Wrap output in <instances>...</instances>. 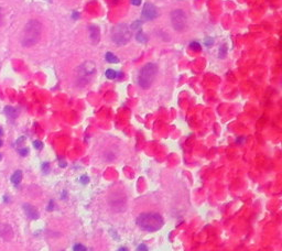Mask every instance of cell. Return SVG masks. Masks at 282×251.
I'll use <instances>...</instances> for the list:
<instances>
[{
    "label": "cell",
    "mask_w": 282,
    "mask_h": 251,
    "mask_svg": "<svg viewBox=\"0 0 282 251\" xmlns=\"http://www.w3.org/2000/svg\"><path fill=\"white\" fill-rule=\"evenodd\" d=\"M42 33V24L38 20H30L25 24L23 33H22L21 43L25 48L35 45L41 39Z\"/></svg>",
    "instance_id": "obj_1"
},
{
    "label": "cell",
    "mask_w": 282,
    "mask_h": 251,
    "mask_svg": "<svg viewBox=\"0 0 282 251\" xmlns=\"http://www.w3.org/2000/svg\"><path fill=\"white\" fill-rule=\"evenodd\" d=\"M137 225L140 229L153 233L163 226V218L158 213H143L137 218Z\"/></svg>",
    "instance_id": "obj_2"
},
{
    "label": "cell",
    "mask_w": 282,
    "mask_h": 251,
    "mask_svg": "<svg viewBox=\"0 0 282 251\" xmlns=\"http://www.w3.org/2000/svg\"><path fill=\"white\" fill-rule=\"evenodd\" d=\"M158 74V67L153 63H148L141 68L138 75V84L143 89L150 88Z\"/></svg>",
    "instance_id": "obj_3"
},
{
    "label": "cell",
    "mask_w": 282,
    "mask_h": 251,
    "mask_svg": "<svg viewBox=\"0 0 282 251\" xmlns=\"http://www.w3.org/2000/svg\"><path fill=\"white\" fill-rule=\"evenodd\" d=\"M131 39V31L127 24H118L111 29V40L117 45H124Z\"/></svg>",
    "instance_id": "obj_4"
},
{
    "label": "cell",
    "mask_w": 282,
    "mask_h": 251,
    "mask_svg": "<svg viewBox=\"0 0 282 251\" xmlns=\"http://www.w3.org/2000/svg\"><path fill=\"white\" fill-rule=\"evenodd\" d=\"M171 23L174 30L182 32L187 27V15L181 9L173 10L171 12Z\"/></svg>",
    "instance_id": "obj_5"
},
{
    "label": "cell",
    "mask_w": 282,
    "mask_h": 251,
    "mask_svg": "<svg viewBox=\"0 0 282 251\" xmlns=\"http://www.w3.org/2000/svg\"><path fill=\"white\" fill-rule=\"evenodd\" d=\"M142 17L144 20H154L158 17V9H157V7L150 2L144 3L142 9Z\"/></svg>",
    "instance_id": "obj_6"
},
{
    "label": "cell",
    "mask_w": 282,
    "mask_h": 251,
    "mask_svg": "<svg viewBox=\"0 0 282 251\" xmlns=\"http://www.w3.org/2000/svg\"><path fill=\"white\" fill-rule=\"evenodd\" d=\"M95 72V64L91 62H86L82 64L78 68V73L81 75V78H87L88 76L93 75Z\"/></svg>",
    "instance_id": "obj_7"
},
{
    "label": "cell",
    "mask_w": 282,
    "mask_h": 251,
    "mask_svg": "<svg viewBox=\"0 0 282 251\" xmlns=\"http://www.w3.org/2000/svg\"><path fill=\"white\" fill-rule=\"evenodd\" d=\"M0 236L2 237L3 239L10 240L13 237V231L12 228L10 227L8 224L0 225Z\"/></svg>",
    "instance_id": "obj_8"
},
{
    "label": "cell",
    "mask_w": 282,
    "mask_h": 251,
    "mask_svg": "<svg viewBox=\"0 0 282 251\" xmlns=\"http://www.w3.org/2000/svg\"><path fill=\"white\" fill-rule=\"evenodd\" d=\"M88 30H89V38H91V40L93 41V43H98L100 40V30L99 28L97 27V25H94V24H91V25H89V28H88Z\"/></svg>",
    "instance_id": "obj_9"
},
{
    "label": "cell",
    "mask_w": 282,
    "mask_h": 251,
    "mask_svg": "<svg viewBox=\"0 0 282 251\" xmlns=\"http://www.w3.org/2000/svg\"><path fill=\"white\" fill-rule=\"evenodd\" d=\"M23 209H25V215L31 219H38L39 218V212L34 206L30 205V204H25L23 205Z\"/></svg>",
    "instance_id": "obj_10"
},
{
    "label": "cell",
    "mask_w": 282,
    "mask_h": 251,
    "mask_svg": "<svg viewBox=\"0 0 282 251\" xmlns=\"http://www.w3.org/2000/svg\"><path fill=\"white\" fill-rule=\"evenodd\" d=\"M21 180H22V172L20 170H18V171H15L12 174V176H11V182H12L13 184L18 185L19 183L21 182Z\"/></svg>",
    "instance_id": "obj_11"
},
{
    "label": "cell",
    "mask_w": 282,
    "mask_h": 251,
    "mask_svg": "<svg viewBox=\"0 0 282 251\" xmlns=\"http://www.w3.org/2000/svg\"><path fill=\"white\" fill-rule=\"evenodd\" d=\"M5 114H6L8 117H10V118H15L17 115H18L17 110H15L13 107H10V106L5 107Z\"/></svg>",
    "instance_id": "obj_12"
},
{
    "label": "cell",
    "mask_w": 282,
    "mask_h": 251,
    "mask_svg": "<svg viewBox=\"0 0 282 251\" xmlns=\"http://www.w3.org/2000/svg\"><path fill=\"white\" fill-rule=\"evenodd\" d=\"M105 58H106V61L107 62H109V63H118L119 62L118 58L115 56L111 52H107L106 55H105Z\"/></svg>",
    "instance_id": "obj_13"
},
{
    "label": "cell",
    "mask_w": 282,
    "mask_h": 251,
    "mask_svg": "<svg viewBox=\"0 0 282 251\" xmlns=\"http://www.w3.org/2000/svg\"><path fill=\"white\" fill-rule=\"evenodd\" d=\"M105 75H106V77L108 79H115L116 77H117V72L111 70V68H109V70H107L106 72H105Z\"/></svg>",
    "instance_id": "obj_14"
},
{
    "label": "cell",
    "mask_w": 282,
    "mask_h": 251,
    "mask_svg": "<svg viewBox=\"0 0 282 251\" xmlns=\"http://www.w3.org/2000/svg\"><path fill=\"white\" fill-rule=\"evenodd\" d=\"M136 39L138 42H141V43H144L148 41V38H147L146 35H144V33L143 32H138V34L136 35Z\"/></svg>",
    "instance_id": "obj_15"
},
{
    "label": "cell",
    "mask_w": 282,
    "mask_h": 251,
    "mask_svg": "<svg viewBox=\"0 0 282 251\" xmlns=\"http://www.w3.org/2000/svg\"><path fill=\"white\" fill-rule=\"evenodd\" d=\"M226 54H227V44H223L219 48V58H224Z\"/></svg>",
    "instance_id": "obj_16"
},
{
    "label": "cell",
    "mask_w": 282,
    "mask_h": 251,
    "mask_svg": "<svg viewBox=\"0 0 282 251\" xmlns=\"http://www.w3.org/2000/svg\"><path fill=\"white\" fill-rule=\"evenodd\" d=\"M190 48H191V50H193V51L200 52L201 48H202V46H201V44L198 42H191V43H190Z\"/></svg>",
    "instance_id": "obj_17"
},
{
    "label": "cell",
    "mask_w": 282,
    "mask_h": 251,
    "mask_svg": "<svg viewBox=\"0 0 282 251\" xmlns=\"http://www.w3.org/2000/svg\"><path fill=\"white\" fill-rule=\"evenodd\" d=\"M73 251H87L85 246H83L82 243H76L73 247Z\"/></svg>",
    "instance_id": "obj_18"
},
{
    "label": "cell",
    "mask_w": 282,
    "mask_h": 251,
    "mask_svg": "<svg viewBox=\"0 0 282 251\" xmlns=\"http://www.w3.org/2000/svg\"><path fill=\"white\" fill-rule=\"evenodd\" d=\"M33 147L37 149V150H41V149L43 148V143L41 142L40 140H35V141L33 142Z\"/></svg>",
    "instance_id": "obj_19"
},
{
    "label": "cell",
    "mask_w": 282,
    "mask_h": 251,
    "mask_svg": "<svg viewBox=\"0 0 282 251\" xmlns=\"http://www.w3.org/2000/svg\"><path fill=\"white\" fill-rule=\"evenodd\" d=\"M137 251H149L148 250V247H147L144 243H141V245L138 246V248H137Z\"/></svg>",
    "instance_id": "obj_20"
},
{
    "label": "cell",
    "mask_w": 282,
    "mask_h": 251,
    "mask_svg": "<svg viewBox=\"0 0 282 251\" xmlns=\"http://www.w3.org/2000/svg\"><path fill=\"white\" fill-rule=\"evenodd\" d=\"M79 181L82 182L83 184L85 185V184H87L88 182H89V177H88L87 175H83V176H81V179H79Z\"/></svg>",
    "instance_id": "obj_21"
},
{
    "label": "cell",
    "mask_w": 282,
    "mask_h": 251,
    "mask_svg": "<svg viewBox=\"0 0 282 251\" xmlns=\"http://www.w3.org/2000/svg\"><path fill=\"white\" fill-rule=\"evenodd\" d=\"M49 170H50V164L48 163V162H45V163L42 164V171H43V172L48 173V172H49Z\"/></svg>",
    "instance_id": "obj_22"
},
{
    "label": "cell",
    "mask_w": 282,
    "mask_h": 251,
    "mask_svg": "<svg viewBox=\"0 0 282 251\" xmlns=\"http://www.w3.org/2000/svg\"><path fill=\"white\" fill-rule=\"evenodd\" d=\"M19 153H20L22 157H25V155H28V153H29V149H27V148L20 149V150H19Z\"/></svg>",
    "instance_id": "obj_23"
},
{
    "label": "cell",
    "mask_w": 282,
    "mask_h": 251,
    "mask_svg": "<svg viewBox=\"0 0 282 251\" xmlns=\"http://www.w3.org/2000/svg\"><path fill=\"white\" fill-rule=\"evenodd\" d=\"M46 209H48L49 212H52V210L54 209V202H53L52 200H50V203H49V205H48V208Z\"/></svg>",
    "instance_id": "obj_24"
},
{
    "label": "cell",
    "mask_w": 282,
    "mask_h": 251,
    "mask_svg": "<svg viewBox=\"0 0 282 251\" xmlns=\"http://www.w3.org/2000/svg\"><path fill=\"white\" fill-rule=\"evenodd\" d=\"M213 42H214V40L211 39V38H209V39H206V40H205V45H206V46L213 45Z\"/></svg>",
    "instance_id": "obj_25"
},
{
    "label": "cell",
    "mask_w": 282,
    "mask_h": 251,
    "mask_svg": "<svg viewBox=\"0 0 282 251\" xmlns=\"http://www.w3.org/2000/svg\"><path fill=\"white\" fill-rule=\"evenodd\" d=\"M140 24H141V21H136L132 23V30H134V29H138V28H140Z\"/></svg>",
    "instance_id": "obj_26"
},
{
    "label": "cell",
    "mask_w": 282,
    "mask_h": 251,
    "mask_svg": "<svg viewBox=\"0 0 282 251\" xmlns=\"http://www.w3.org/2000/svg\"><path fill=\"white\" fill-rule=\"evenodd\" d=\"M131 3L134 6H139V5H141V0H131Z\"/></svg>",
    "instance_id": "obj_27"
},
{
    "label": "cell",
    "mask_w": 282,
    "mask_h": 251,
    "mask_svg": "<svg viewBox=\"0 0 282 251\" xmlns=\"http://www.w3.org/2000/svg\"><path fill=\"white\" fill-rule=\"evenodd\" d=\"M25 137H21V138H19V139H18V141H17V144H20V143L25 142Z\"/></svg>",
    "instance_id": "obj_28"
},
{
    "label": "cell",
    "mask_w": 282,
    "mask_h": 251,
    "mask_svg": "<svg viewBox=\"0 0 282 251\" xmlns=\"http://www.w3.org/2000/svg\"><path fill=\"white\" fill-rule=\"evenodd\" d=\"M1 22H2V9L0 8V24H1Z\"/></svg>",
    "instance_id": "obj_29"
},
{
    "label": "cell",
    "mask_w": 282,
    "mask_h": 251,
    "mask_svg": "<svg viewBox=\"0 0 282 251\" xmlns=\"http://www.w3.org/2000/svg\"><path fill=\"white\" fill-rule=\"evenodd\" d=\"M118 251H128V249L126 247H121V248H119Z\"/></svg>",
    "instance_id": "obj_30"
},
{
    "label": "cell",
    "mask_w": 282,
    "mask_h": 251,
    "mask_svg": "<svg viewBox=\"0 0 282 251\" xmlns=\"http://www.w3.org/2000/svg\"><path fill=\"white\" fill-rule=\"evenodd\" d=\"M77 15H78V13H74V15H73V18H74V19H77V18H78Z\"/></svg>",
    "instance_id": "obj_31"
},
{
    "label": "cell",
    "mask_w": 282,
    "mask_h": 251,
    "mask_svg": "<svg viewBox=\"0 0 282 251\" xmlns=\"http://www.w3.org/2000/svg\"><path fill=\"white\" fill-rule=\"evenodd\" d=\"M0 136H2V129L0 128Z\"/></svg>",
    "instance_id": "obj_32"
},
{
    "label": "cell",
    "mask_w": 282,
    "mask_h": 251,
    "mask_svg": "<svg viewBox=\"0 0 282 251\" xmlns=\"http://www.w3.org/2000/svg\"><path fill=\"white\" fill-rule=\"evenodd\" d=\"M1 145H2V141H1V140H0V147H1Z\"/></svg>",
    "instance_id": "obj_33"
},
{
    "label": "cell",
    "mask_w": 282,
    "mask_h": 251,
    "mask_svg": "<svg viewBox=\"0 0 282 251\" xmlns=\"http://www.w3.org/2000/svg\"><path fill=\"white\" fill-rule=\"evenodd\" d=\"M0 160H1V154H0Z\"/></svg>",
    "instance_id": "obj_34"
}]
</instances>
